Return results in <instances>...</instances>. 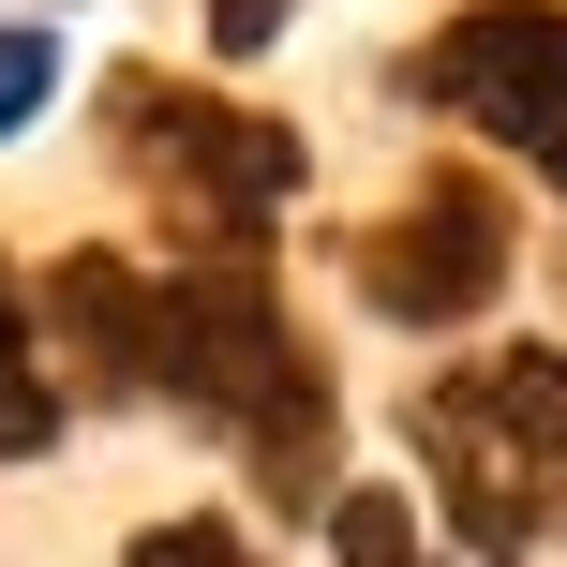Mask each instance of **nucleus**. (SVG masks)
I'll return each instance as SVG.
<instances>
[{
  "label": "nucleus",
  "mask_w": 567,
  "mask_h": 567,
  "mask_svg": "<svg viewBox=\"0 0 567 567\" xmlns=\"http://www.w3.org/2000/svg\"><path fill=\"white\" fill-rule=\"evenodd\" d=\"M150 403L209 419L239 449V478L284 523L329 538V508H343V389L299 343L269 255H165L150 269Z\"/></svg>",
  "instance_id": "1"
},
{
  "label": "nucleus",
  "mask_w": 567,
  "mask_h": 567,
  "mask_svg": "<svg viewBox=\"0 0 567 567\" xmlns=\"http://www.w3.org/2000/svg\"><path fill=\"white\" fill-rule=\"evenodd\" d=\"M403 449H419L463 567L567 553V343H478V359L419 373L403 389Z\"/></svg>",
  "instance_id": "2"
},
{
  "label": "nucleus",
  "mask_w": 567,
  "mask_h": 567,
  "mask_svg": "<svg viewBox=\"0 0 567 567\" xmlns=\"http://www.w3.org/2000/svg\"><path fill=\"white\" fill-rule=\"evenodd\" d=\"M105 150L165 195L179 255H269V225L313 179L299 120L239 105V90H195V75H165V60H120L105 75Z\"/></svg>",
  "instance_id": "3"
},
{
  "label": "nucleus",
  "mask_w": 567,
  "mask_h": 567,
  "mask_svg": "<svg viewBox=\"0 0 567 567\" xmlns=\"http://www.w3.org/2000/svg\"><path fill=\"white\" fill-rule=\"evenodd\" d=\"M508 269H523V239H508V195L493 179H463V165H433L403 209H373L359 239H343V284H359L389 329H478L493 299H508Z\"/></svg>",
  "instance_id": "4"
},
{
  "label": "nucleus",
  "mask_w": 567,
  "mask_h": 567,
  "mask_svg": "<svg viewBox=\"0 0 567 567\" xmlns=\"http://www.w3.org/2000/svg\"><path fill=\"white\" fill-rule=\"evenodd\" d=\"M419 105H449L463 135H493L508 165H538L567 195V0H463L419 60H403Z\"/></svg>",
  "instance_id": "5"
},
{
  "label": "nucleus",
  "mask_w": 567,
  "mask_h": 567,
  "mask_svg": "<svg viewBox=\"0 0 567 567\" xmlns=\"http://www.w3.org/2000/svg\"><path fill=\"white\" fill-rule=\"evenodd\" d=\"M45 359H60L75 403H150V269L105 255V239H75L45 269Z\"/></svg>",
  "instance_id": "6"
},
{
  "label": "nucleus",
  "mask_w": 567,
  "mask_h": 567,
  "mask_svg": "<svg viewBox=\"0 0 567 567\" xmlns=\"http://www.w3.org/2000/svg\"><path fill=\"white\" fill-rule=\"evenodd\" d=\"M60 419H75V389H60V359H45V299L0 269V463H45Z\"/></svg>",
  "instance_id": "7"
},
{
  "label": "nucleus",
  "mask_w": 567,
  "mask_h": 567,
  "mask_svg": "<svg viewBox=\"0 0 567 567\" xmlns=\"http://www.w3.org/2000/svg\"><path fill=\"white\" fill-rule=\"evenodd\" d=\"M329 567H449L419 538V493L403 478H343V508H329Z\"/></svg>",
  "instance_id": "8"
},
{
  "label": "nucleus",
  "mask_w": 567,
  "mask_h": 567,
  "mask_svg": "<svg viewBox=\"0 0 567 567\" xmlns=\"http://www.w3.org/2000/svg\"><path fill=\"white\" fill-rule=\"evenodd\" d=\"M45 105H60V30L45 16H0V150H16Z\"/></svg>",
  "instance_id": "9"
},
{
  "label": "nucleus",
  "mask_w": 567,
  "mask_h": 567,
  "mask_svg": "<svg viewBox=\"0 0 567 567\" xmlns=\"http://www.w3.org/2000/svg\"><path fill=\"white\" fill-rule=\"evenodd\" d=\"M120 567H269V553L239 538L225 508H179V523H135V553H120Z\"/></svg>",
  "instance_id": "10"
},
{
  "label": "nucleus",
  "mask_w": 567,
  "mask_h": 567,
  "mask_svg": "<svg viewBox=\"0 0 567 567\" xmlns=\"http://www.w3.org/2000/svg\"><path fill=\"white\" fill-rule=\"evenodd\" d=\"M299 0H209V60H269Z\"/></svg>",
  "instance_id": "11"
}]
</instances>
